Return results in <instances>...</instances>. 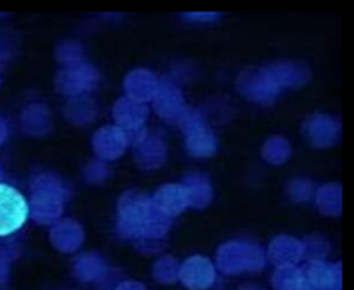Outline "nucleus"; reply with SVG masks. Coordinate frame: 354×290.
<instances>
[{"label": "nucleus", "instance_id": "obj_1", "mask_svg": "<svg viewBox=\"0 0 354 290\" xmlns=\"http://www.w3.org/2000/svg\"><path fill=\"white\" fill-rule=\"evenodd\" d=\"M308 79L310 70L303 64L277 62L242 70L236 77V88L250 101L267 102L283 88L303 86Z\"/></svg>", "mask_w": 354, "mask_h": 290}, {"label": "nucleus", "instance_id": "obj_2", "mask_svg": "<svg viewBox=\"0 0 354 290\" xmlns=\"http://www.w3.org/2000/svg\"><path fill=\"white\" fill-rule=\"evenodd\" d=\"M185 135L187 149L191 155L198 157H209L217 148L216 137L205 124L198 112L187 109L177 123Z\"/></svg>", "mask_w": 354, "mask_h": 290}, {"label": "nucleus", "instance_id": "obj_3", "mask_svg": "<svg viewBox=\"0 0 354 290\" xmlns=\"http://www.w3.org/2000/svg\"><path fill=\"white\" fill-rule=\"evenodd\" d=\"M29 217L25 196L14 186L0 182V236L17 232Z\"/></svg>", "mask_w": 354, "mask_h": 290}, {"label": "nucleus", "instance_id": "obj_4", "mask_svg": "<svg viewBox=\"0 0 354 290\" xmlns=\"http://www.w3.org/2000/svg\"><path fill=\"white\" fill-rule=\"evenodd\" d=\"M112 115L116 127H119L126 134L127 139L133 141V144L147 134L144 126L148 117V109L145 104L123 97L113 105Z\"/></svg>", "mask_w": 354, "mask_h": 290}, {"label": "nucleus", "instance_id": "obj_5", "mask_svg": "<svg viewBox=\"0 0 354 290\" xmlns=\"http://www.w3.org/2000/svg\"><path fill=\"white\" fill-rule=\"evenodd\" d=\"M153 102L155 112L166 122L177 124L178 120L183 117L185 110L184 98L177 87L170 83L158 84V88L151 99Z\"/></svg>", "mask_w": 354, "mask_h": 290}, {"label": "nucleus", "instance_id": "obj_6", "mask_svg": "<svg viewBox=\"0 0 354 290\" xmlns=\"http://www.w3.org/2000/svg\"><path fill=\"white\" fill-rule=\"evenodd\" d=\"M303 134L307 141L317 148H326L335 144L339 137V124L324 113H314L303 124Z\"/></svg>", "mask_w": 354, "mask_h": 290}, {"label": "nucleus", "instance_id": "obj_7", "mask_svg": "<svg viewBox=\"0 0 354 290\" xmlns=\"http://www.w3.org/2000/svg\"><path fill=\"white\" fill-rule=\"evenodd\" d=\"M127 144L126 134L116 126L101 127L93 138L94 152L98 157L106 160L118 159L124 152Z\"/></svg>", "mask_w": 354, "mask_h": 290}, {"label": "nucleus", "instance_id": "obj_8", "mask_svg": "<svg viewBox=\"0 0 354 290\" xmlns=\"http://www.w3.org/2000/svg\"><path fill=\"white\" fill-rule=\"evenodd\" d=\"M167 157V146L165 141L153 134H145L134 144V160L147 170L160 167Z\"/></svg>", "mask_w": 354, "mask_h": 290}, {"label": "nucleus", "instance_id": "obj_9", "mask_svg": "<svg viewBox=\"0 0 354 290\" xmlns=\"http://www.w3.org/2000/svg\"><path fill=\"white\" fill-rule=\"evenodd\" d=\"M156 88V77L148 69H136L124 79L126 97L141 104L152 99Z\"/></svg>", "mask_w": 354, "mask_h": 290}, {"label": "nucleus", "instance_id": "obj_10", "mask_svg": "<svg viewBox=\"0 0 354 290\" xmlns=\"http://www.w3.org/2000/svg\"><path fill=\"white\" fill-rule=\"evenodd\" d=\"M261 155L266 162L271 164H281L290 156V145L282 137H271L264 142Z\"/></svg>", "mask_w": 354, "mask_h": 290}, {"label": "nucleus", "instance_id": "obj_11", "mask_svg": "<svg viewBox=\"0 0 354 290\" xmlns=\"http://www.w3.org/2000/svg\"><path fill=\"white\" fill-rule=\"evenodd\" d=\"M187 184V189L191 195H199V197H207L210 193V186L207 184V181L199 175V174H191L187 177L185 180Z\"/></svg>", "mask_w": 354, "mask_h": 290}, {"label": "nucleus", "instance_id": "obj_12", "mask_svg": "<svg viewBox=\"0 0 354 290\" xmlns=\"http://www.w3.org/2000/svg\"><path fill=\"white\" fill-rule=\"evenodd\" d=\"M184 15L187 19L196 21V22H209L218 17L217 12H187Z\"/></svg>", "mask_w": 354, "mask_h": 290}, {"label": "nucleus", "instance_id": "obj_13", "mask_svg": "<svg viewBox=\"0 0 354 290\" xmlns=\"http://www.w3.org/2000/svg\"><path fill=\"white\" fill-rule=\"evenodd\" d=\"M90 174H94V180H101L106 175V167L102 162L94 160L90 164Z\"/></svg>", "mask_w": 354, "mask_h": 290}]
</instances>
